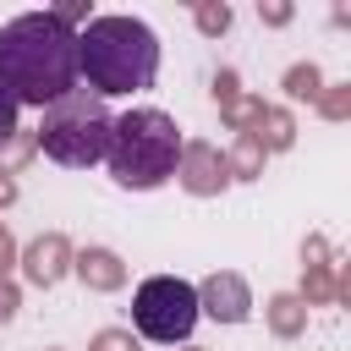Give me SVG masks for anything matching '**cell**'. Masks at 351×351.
Masks as SVG:
<instances>
[{
	"label": "cell",
	"instance_id": "cell-1",
	"mask_svg": "<svg viewBox=\"0 0 351 351\" xmlns=\"http://www.w3.org/2000/svg\"><path fill=\"white\" fill-rule=\"evenodd\" d=\"M0 88L22 104L49 110L77 88V33L49 11H22L0 27Z\"/></svg>",
	"mask_w": 351,
	"mask_h": 351
},
{
	"label": "cell",
	"instance_id": "cell-2",
	"mask_svg": "<svg viewBox=\"0 0 351 351\" xmlns=\"http://www.w3.org/2000/svg\"><path fill=\"white\" fill-rule=\"evenodd\" d=\"M77 77H88L99 99L154 88L159 33L137 16H88V27L77 33Z\"/></svg>",
	"mask_w": 351,
	"mask_h": 351
},
{
	"label": "cell",
	"instance_id": "cell-3",
	"mask_svg": "<svg viewBox=\"0 0 351 351\" xmlns=\"http://www.w3.org/2000/svg\"><path fill=\"white\" fill-rule=\"evenodd\" d=\"M110 176L126 192H154L181 165V126L165 110H126L110 126Z\"/></svg>",
	"mask_w": 351,
	"mask_h": 351
},
{
	"label": "cell",
	"instance_id": "cell-4",
	"mask_svg": "<svg viewBox=\"0 0 351 351\" xmlns=\"http://www.w3.org/2000/svg\"><path fill=\"white\" fill-rule=\"evenodd\" d=\"M110 126H115V115L104 110V99L88 93V88H71L66 99H55L44 110L38 148L66 170H88V165H99L110 154Z\"/></svg>",
	"mask_w": 351,
	"mask_h": 351
},
{
	"label": "cell",
	"instance_id": "cell-5",
	"mask_svg": "<svg viewBox=\"0 0 351 351\" xmlns=\"http://www.w3.org/2000/svg\"><path fill=\"white\" fill-rule=\"evenodd\" d=\"M132 324H137L143 340L176 346L197 324V291L186 280H176V274H148L137 285V296H132Z\"/></svg>",
	"mask_w": 351,
	"mask_h": 351
},
{
	"label": "cell",
	"instance_id": "cell-6",
	"mask_svg": "<svg viewBox=\"0 0 351 351\" xmlns=\"http://www.w3.org/2000/svg\"><path fill=\"white\" fill-rule=\"evenodd\" d=\"M197 313H208V318H219V324H241V318L252 313V296H247L241 274H214V280H203Z\"/></svg>",
	"mask_w": 351,
	"mask_h": 351
},
{
	"label": "cell",
	"instance_id": "cell-7",
	"mask_svg": "<svg viewBox=\"0 0 351 351\" xmlns=\"http://www.w3.org/2000/svg\"><path fill=\"white\" fill-rule=\"evenodd\" d=\"M181 181H186V192H197V197H208V192H219L230 176H225V159L208 148V143H181Z\"/></svg>",
	"mask_w": 351,
	"mask_h": 351
},
{
	"label": "cell",
	"instance_id": "cell-8",
	"mask_svg": "<svg viewBox=\"0 0 351 351\" xmlns=\"http://www.w3.org/2000/svg\"><path fill=\"white\" fill-rule=\"evenodd\" d=\"M66 269H71V247H66V236H38V241L22 252V274H27L33 285H55Z\"/></svg>",
	"mask_w": 351,
	"mask_h": 351
},
{
	"label": "cell",
	"instance_id": "cell-9",
	"mask_svg": "<svg viewBox=\"0 0 351 351\" xmlns=\"http://www.w3.org/2000/svg\"><path fill=\"white\" fill-rule=\"evenodd\" d=\"M71 263H77L82 285H93V291H115V285L126 280V269H121V258H115L110 247H88V252H77Z\"/></svg>",
	"mask_w": 351,
	"mask_h": 351
},
{
	"label": "cell",
	"instance_id": "cell-10",
	"mask_svg": "<svg viewBox=\"0 0 351 351\" xmlns=\"http://www.w3.org/2000/svg\"><path fill=\"white\" fill-rule=\"evenodd\" d=\"M258 165H263V143H258L252 132H241V137H236V159H230V170L247 181V176H258Z\"/></svg>",
	"mask_w": 351,
	"mask_h": 351
},
{
	"label": "cell",
	"instance_id": "cell-11",
	"mask_svg": "<svg viewBox=\"0 0 351 351\" xmlns=\"http://www.w3.org/2000/svg\"><path fill=\"white\" fill-rule=\"evenodd\" d=\"M269 318H274L280 335H296V329H302V302H296V296H274V302H269Z\"/></svg>",
	"mask_w": 351,
	"mask_h": 351
},
{
	"label": "cell",
	"instance_id": "cell-12",
	"mask_svg": "<svg viewBox=\"0 0 351 351\" xmlns=\"http://www.w3.org/2000/svg\"><path fill=\"white\" fill-rule=\"evenodd\" d=\"M285 93H291V99H318V71H313V66H296V71L285 77Z\"/></svg>",
	"mask_w": 351,
	"mask_h": 351
},
{
	"label": "cell",
	"instance_id": "cell-13",
	"mask_svg": "<svg viewBox=\"0 0 351 351\" xmlns=\"http://www.w3.org/2000/svg\"><path fill=\"white\" fill-rule=\"evenodd\" d=\"M197 27L203 33H225L230 27V5H197Z\"/></svg>",
	"mask_w": 351,
	"mask_h": 351
},
{
	"label": "cell",
	"instance_id": "cell-14",
	"mask_svg": "<svg viewBox=\"0 0 351 351\" xmlns=\"http://www.w3.org/2000/svg\"><path fill=\"white\" fill-rule=\"evenodd\" d=\"M93 351H137V340H132L126 329H104V335L93 340Z\"/></svg>",
	"mask_w": 351,
	"mask_h": 351
},
{
	"label": "cell",
	"instance_id": "cell-15",
	"mask_svg": "<svg viewBox=\"0 0 351 351\" xmlns=\"http://www.w3.org/2000/svg\"><path fill=\"white\" fill-rule=\"evenodd\" d=\"M16 137V99L0 88V143H11Z\"/></svg>",
	"mask_w": 351,
	"mask_h": 351
},
{
	"label": "cell",
	"instance_id": "cell-16",
	"mask_svg": "<svg viewBox=\"0 0 351 351\" xmlns=\"http://www.w3.org/2000/svg\"><path fill=\"white\" fill-rule=\"evenodd\" d=\"M11 313H16V291H11V285H0V324H5Z\"/></svg>",
	"mask_w": 351,
	"mask_h": 351
},
{
	"label": "cell",
	"instance_id": "cell-17",
	"mask_svg": "<svg viewBox=\"0 0 351 351\" xmlns=\"http://www.w3.org/2000/svg\"><path fill=\"white\" fill-rule=\"evenodd\" d=\"M16 263V252H11V236H5V225H0V274Z\"/></svg>",
	"mask_w": 351,
	"mask_h": 351
},
{
	"label": "cell",
	"instance_id": "cell-18",
	"mask_svg": "<svg viewBox=\"0 0 351 351\" xmlns=\"http://www.w3.org/2000/svg\"><path fill=\"white\" fill-rule=\"evenodd\" d=\"M263 11V22H291V5H258Z\"/></svg>",
	"mask_w": 351,
	"mask_h": 351
},
{
	"label": "cell",
	"instance_id": "cell-19",
	"mask_svg": "<svg viewBox=\"0 0 351 351\" xmlns=\"http://www.w3.org/2000/svg\"><path fill=\"white\" fill-rule=\"evenodd\" d=\"M11 197H16V181H11L5 170H0V203H11Z\"/></svg>",
	"mask_w": 351,
	"mask_h": 351
}]
</instances>
